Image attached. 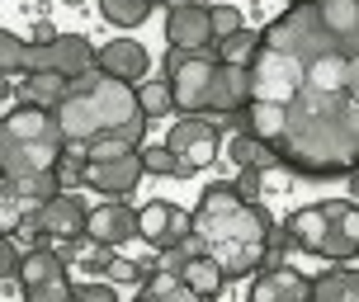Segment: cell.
Here are the masks:
<instances>
[{
    "label": "cell",
    "instance_id": "obj_12",
    "mask_svg": "<svg viewBox=\"0 0 359 302\" xmlns=\"http://www.w3.org/2000/svg\"><path fill=\"white\" fill-rule=\"evenodd\" d=\"M95 67L104 76H114V81H128V85H142L147 67H151V57H147V48L137 43V38H114V43H104L100 53H95Z\"/></svg>",
    "mask_w": 359,
    "mask_h": 302
},
{
    "label": "cell",
    "instance_id": "obj_5",
    "mask_svg": "<svg viewBox=\"0 0 359 302\" xmlns=\"http://www.w3.org/2000/svg\"><path fill=\"white\" fill-rule=\"evenodd\" d=\"M217 76V57L208 48H170L165 53V85L180 114H203Z\"/></svg>",
    "mask_w": 359,
    "mask_h": 302
},
{
    "label": "cell",
    "instance_id": "obj_6",
    "mask_svg": "<svg viewBox=\"0 0 359 302\" xmlns=\"http://www.w3.org/2000/svg\"><path fill=\"white\" fill-rule=\"evenodd\" d=\"M165 151L175 156V175L189 179L198 170H208L217 156H222V142H217V123L208 118H180L170 132H165Z\"/></svg>",
    "mask_w": 359,
    "mask_h": 302
},
{
    "label": "cell",
    "instance_id": "obj_2",
    "mask_svg": "<svg viewBox=\"0 0 359 302\" xmlns=\"http://www.w3.org/2000/svg\"><path fill=\"white\" fill-rule=\"evenodd\" d=\"M269 213L251 198H241L232 184H208L198 208L189 213V236L198 241V255H208L222 279H251L269 260Z\"/></svg>",
    "mask_w": 359,
    "mask_h": 302
},
{
    "label": "cell",
    "instance_id": "obj_34",
    "mask_svg": "<svg viewBox=\"0 0 359 302\" xmlns=\"http://www.w3.org/2000/svg\"><path fill=\"white\" fill-rule=\"evenodd\" d=\"M34 43H38V48H48V43H57V29L48 24V19H38V24H34Z\"/></svg>",
    "mask_w": 359,
    "mask_h": 302
},
{
    "label": "cell",
    "instance_id": "obj_36",
    "mask_svg": "<svg viewBox=\"0 0 359 302\" xmlns=\"http://www.w3.org/2000/svg\"><path fill=\"white\" fill-rule=\"evenodd\" d=\"M151 5H189V0H151Z\"/></svg>",
    "mask_w": 359,
    "mask_h": 302
},
{
    "label": "cell",
    "instance_id": "obj_28",
    "mask_svg": "<svg viewBox=\"0 0 359 302\" xmlns=\"http://www.w3.org/2000/svg\"><path fill=\"white\" fill-rule=\"evenodd\" d=\"M104 279H109L114 288H118V284H142L147 269L137 265V260H128V255H114V260L104 265Z\"/></svg>",
    "mask_w": 359,
    "mask_h": 302
},
{
    "label": "cell",
    "instance_id": "obj_37",
    "mask_svg": "<svg viewBox=\"0 0 359 302\" xmlns=\"http://www.w3.org/2000/svg\"><path fill=\"white\" fill-rule=\"evenodd\" d=\"M133 302H147V298H142V293H137V298H133Z\"/></svg>",
    "mask_w": 359,
    "mask_h": 302
},
{
    "label": "cell",
    "instance_id": "obj_14",
    "mask_svg": "<svg viewBox=\"0 0 359 302\" xmlns=\"http://www.w3.org/2000/svg\"><path fill=\"white\" fill-rule=\"evenodd\" d=\"M165 38L170 48H213V29H208V5H170L165 15Z\"/></svg>",
    "mask_w": 359,
    "mask_h": 302
},
{
    "label": "cell",
    "instance_id": "obj_10",
    "mask_svg": "<svg viewBox=\"0 0 359 302\" xmlns=\"http://www.w3.org/2000/svg\"><path fill=\"white\" fill-rule=\"evenodd\" d=\"M322 255L336 260V265H345V260L359 255V203H345V198L326 203V246H322Z\"/></svg>",
    "mask_w": 359,
    "mask_h": 302
},
{
    "label": "cell",
    "instance_id": "obj_16",
    "mask_svg": "<svg viewBox=\"0 0 359 302\" xmlns=\"http://www.w3.org/2000/svg\"><path fill=\"white\" fill-rule=\"evenodd\" d=\"M90 67H95V48H90L81 34H57V43H48V71L76 81V76H86Z\"/></svg>",
    "mask_w": 359,
    "mask_h": 302
},
{
    "label": "cell",
    "instance_id": "obj_23",
    "mask_svg": "<svg viewBox=\"0 0 359 302\" xmlns=\"http://www.w3.org/2000/svg\"><path fill=\"white\" fill-rule=\"evenodd\" d=\"M100 15L118 29H137L147 15H151V0H100Z\"/></svg>",
    "mask_w": 359,
    "mask_h": 302
},
{
    "label": "cell",
    "instance_id": "obj_21",
    "mask_svg": "<svg viewBox=\"0 0 359 302\" xmlns=\"http://www.w3.org/2000/svg\"><path fill=\"white\" fill-rule=\"evenodd\" d=\"M227 156H232L241 170H279V156H274L260 137H251V132H236L232 142H227Z\"/></svg>",
    "mask_w": 359,
    "mask_h": 302
},
{
    "label": "cell",
    "instance_id": "obj_20",
    "mask_svg": "<svg viewBox=\"0 0 359 302\" xmlns=\"http://www.w3.org/2000/svg\"><path fill=\"white\" fill-rule=\"evenodd\" d=\"M53 279H67V260L48 246H34L24 260H19V284L34 288V284H53Z\"/></svg>",
    "mask_w": 359,
    "mask_h": 302
},
{
    "label": "cell",
    "instance_id": "obj_32",
    "mask_svg": "<svg viewBox=\"0 0 359 302\" xmlns=\"http://www.w3.org/2000/svg\"><path fill=\"white\" fill-rule=\"evenodd\" d=\"M19 260H24V255H19V246L10 241V236H0V279H15V274H19Z\"/></svg>",
    "mask_w": 359,
    "mask_h": 302
},
{
    "label": "cell",
    "instance_id": "obj_27",
    "mask_svg": "<svg viewBox=\"0 0 359 302\" xmlns=\"http://www.w3.org/2000/svg\"><path fill=\"white\" fill-rule=\"evenodd\" d=\"M208 29H213V43H222V38L241 34L246 24H241V10H236V5H213V10H208Z\"/></svg>",
    "mask_w": 359,
    "mask_h": 302
},
{
    "label": "cell",
    "instance_id": "obj_7",
    "mask_svg": "<svg viewBox=\"0 0 359 302\" xmlns=\"http://www.w3.org/2000/svg\"><path fill=\"white\" fill-rule=\"evenodd\" d=\"M137 236L151 241L156 250H170L189 236V213L175 208V203H165V198H151V203H142V213H137Z\"/></svg>",
    "mask_w": 359,
    "mask_h": 302
},
{
    "label": "cell",
    "instance_id": "obj_26",
    "mask_svg": "<svg viewBox=\"0 0 359 302\" xmlns=\"http://www.w3.org/2000/svg\"><path fill=\"white\" fill-rule=\"evenodd\" d=\"M5 71H29V43L10 29H0V76Z\"/></svg>",
    "mask_w": 359,
    "mask_h": 302
},
{
    "label": "cell",
    "instance_id": "obj_18",
    "mask_svg": "<svg viewBox=\"0 0 359 302\" xmlns=\"http://www.w3.org/2000/svg\"><path fill=\"white\" fill-rule=\"evenodd\" d=\"M67 90H72V81L57 71H29L24 76V85H19V104H34V109H62V99H67Z\"/></svg>",
    "mask_w": 359,
    "mask_h": 302
},
{
    "label": "cell",
    "instance_id": "obj_4",
    "mask_svg": "<svg viewBox=\"0 0 359 302\" xmlns=\"http://www.w3.org/2000/svg\"><path fill=\"white\" fill-rule=\"evenodd\" d=\"M67 151L62 123L53 109L19 104L15 114L0 118V175L24 179V175H48Z\"/></svg>",
    "mask_w": 359,
    "mask_h": 302
},
{
    "label": "cell",
    "instance_id": "obj_33",
    "mask_svg": "<svg viewBox=\"0 0 359 302\" xmlns=\"http://www.w3.org/2000/svg\"><path fill=\"white\" fill-rule=\"evenodd\" d=\"M260 184H265V170H241L232 189H236L241 198H251V203H255V194H260Z\"/></svg>",
    "mask_w": 359,
    "mask_h": 302
},
{
    "label": "cell",
    "instance_id": "obj_8",
    "mask_svg": "<svg viewBox=\"0 0 359 302\" xmlns=\"http://www.w3.org/2000/svg\"><path fill=\"white\" fill-rule=\"evenodd\" d=\"M142 175L147 170H142V156L137 151H123V156H114V160H86V184L100 189V194H109V198L133 194Z\"/></svg>",
    "mask_w": 359,
    "mask_h": 302
},
{
    "label": "cell",
    "instance_id": "obj_38",
    "mask_svg": "<svg viewBox=\"0 0 359 302\" xmlns=\"http://www.w3.org/2000/svg\"><path fill=\"white\" fill-rule=\"evenodd\" d=\"M288 5H303V0H288Z\"/></svg>",
    "mask_w": 359,
    "mask_h": 302
},
{
    "label": "cell",
    "instance_id": "obj_11",
    "mask_svg": "<svg viewBox=\"0 0 359 302\" xmlns=\"http://www.w3.org/2000/svg\"><path fill=\"white\" fill-rule=\"evenodd\" d=\"M86 236L95 246H123L137 236V208H128V203H100V208H90L86 213Z\"/></svg>",
    "mask_w": 359,
    "mask_h": 302
},
{
    "label": "cell",
    "instance_id": "obj_30",
    "mask_svg": "<svg viewBox=\"0 0 359 302\" xmlns=\"http://www.w3.org/2000/svg\"><path fill=\"white\" fill-rule=\"evenodd\" d=\"M24 302H72V284H67V279L34 284V288H24Z\"/></svg>",
    "mask_w": 359,
    "mask_h": 302
},
{
    "label": "cell",
    "instance_id": "obj_17",
    "mask_svg": "<svg viewBox=\"0 0 359 302\" xmlns=\"http://www.w3.org/2000/svg\"><path fill=\"white\" fill-rule=\"evenodd\" d=\"M288 241L307 255H322L326 246V203H307L298 213L288 217Z\"/></svg>",
    "mask_w": 359,
    "mask_h": 302
},
{
    "label": "cell",
    "instance_id": "obj_15",
    "mask_svg": "<svg viewBox=\"0 0 359 302\" xmlns=\"http://www.w3.org/2000/svg\"><path fill=\"white\" fill-rule=\"evenodd\" d=\"M312 293V279H303L298 269H265L251 284L246 302H307Z\"/></svg>",
    "mask_w": 359,
    "mask_h": 302
},
{
    "label": "cell",
    "instance_id": "obj_39",
    "mask_svg": "<svg viewBox=\"0 0 359 302\" xmlns=\"http://www.w3.org/2000/svg\"><path fill=\"white\" fill-rule=\"evenodd\" d=\"M0 179H5V175H0Z\"/></svg>",
    "mask_w": 359,
    "mask_h": 302
},
{
    "label": "cell",
    "instance_id": "obj_9",
    "mask_svg": "<svg viewBox=\"0 0 359 302\" xmlns=\"http://www.w3.org/2000/svg\"><path fill=\"white\" fill-rule=\"evenodd\" d=\"M24 227H38V231H48V236H67V241H81V236H86V208H81V198H72V194H53L48 203H38V213L24 217Z\"/></svg>",
    "mask_w": 359,
    "mask_h": 302
},
{
    "label": "cell",
    "instance_id": "obj_31",
    "mask_svg": "<svg viewBox=\"0 0 359 302\" xmlns=\"http://www.w3.org/2000/svg\"><path fill=\"white\" fill-rule=\"evenodd\" d=\"M72 302H118V293H114V284H81L72 288Z\"/></svg>",
    "mask_w": 359,
    "mask_h": 302
},
{
    "label": "cell",
    "instance_id": "obj_25",
    "mask_svg": "<svg viewBox=\"0 0 359 302\" xmlns=\"http://www.w3.org/2000/svg\"><path fill=\"white\" fill-rule=\"evenodd\" d=\"M170 109H175V99H170V85L165 81H142L137 85V114L142 118H161Z\"/></svg>",
    "mask_w": 359,
    "mask_h": 302
},
{
    "label": "cell",
    "instance_id": "obj_35",
    "mask_svg": "<svg viewBox=\"0 0 359 302\" xmlns=\"http://www.w3.org/2000/svg\"><path fill=\"white\" fill-rule=\"evenodd\" d=\"M5 99H15V85H10V81L0 76V104H5Z\"/></svg>",
    "mask_w": 359,
    "mask_h": 302
},
{
    "label": "cell",
    "instance_id": "obj_29",
    "mask_svg": "<svg viewBox=\"0 0 359 302\" xmlns=\"http://www.w3.org/2000/svg\"><path fill=\"white\" fill-rule=\"evenodd\" d=\"M137 156H142V170L147 175H175V156L161 146H137Z\"/></svg>",
    "mask_w": 359,
    "mask_h": 302
},
{
    "label": "cell",
    "instance_id": "obj_1",
    "mask_svg": "<svg viewBox=\"0 0 359 302\" xmlns=\"http://www.w3.org/2000/svg\"><path fill=\"white\" fill-rule=\"evenodd\" d=\"M251 132L293 175L359 170V0H303L260 29L251 57Z\"/></svg>",
    "mask_w": 359,
    "mask_h": 302
},
{
    "label": "cell",
    "instance_id": "obj_19",
    "mask_svg": "<svg viewBox=\"0 0 359 302\" xmlns=\"http://www.w3.org/2000/svg\"><path fill=\"white\" fill-rule=\"evenodd\" d=\"M307 302H359V269H322L317 279H312V293Z\"/></svg>",
    "mask_w": 359,
    "mask_h": 302
},
{
    "label": "cell",
    "instance_id": "obj_13",
    "mask_svg": "<svg viewBox=\"0 0 359 302\" xmlns=\"http://www.w3.org/2000/svg\"><path fill=\"white\" fill-rule=\"evenodd\" d=\"M246 99H251V71H246V67H227V62H217L213 90H208V114L241 118V114H246Z\"/></svg>",
    "mask_w": 359,
    "mask_h": 302
},
{
    "label": "cell",
    "instance_id": "obj_3",
    "mask_svg": "<svg viewBox=\"0 0 359 302\" xmlns=\"http://www.w3.org/2000/svg\"><path fill=\"white\" fill-rule=\"evenodd\" d=\"M137 118V85L128 81H114V76H76L67 99L57 109V123H62V137L76 146H90L95 137H109L123 123Z\"/></svg>",
    "mask_w": 359,
    "mask_h": 302
},
{
    "label": "cell",
    "instance_id": "obj_24",
    "mask_svg": "<svg viewBox=\"0 0 359 302\" xmlns=\"http://www.w3.org/2000/svg\"><path fill=\"white\" fill-rule=\"evenodd\" d=\"M255 48H260V34L241 29V34H232V38H222V43H217V62H227V67H251Z\"/></svg>",
    "mask_w": 359,
    "mask_h": 302
},
{
    "label": "cell",
    "instance_id": "obj_22",
    "mask_svg": "<svg viewBox=\"0 0 359 302\" xmlns=\"http://www.w3.org/2000/svg\"><path fill=\"white\" fill-rule=\"evenodd\" d=\"M180 279H184V284L194 288L198 298H208V302H213L217 293H222V288H227V279H222V269H217L213 260H208V255H194V260H189V265L180 269Z\"/></svg>",
    "mask_w": 359,
    "mask_h": 302
}]
</instances>
